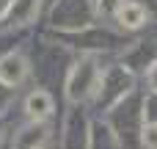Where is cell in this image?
Instances as JSON below:
<instances>
[{"label":"cell","instance_id":"obj_4","mask_svg":"<svg viewBox=\"0 0 157 149\" xmlns=\"http://www.w3.org/2000/svg\"><path fill=\"white\" fill-rule=\"evenodd\" d=\"M144 144H146V149H157V122L144 130Z\"/></svg>","mask_w":157,"mask_h":149},{"label":"cell","instance_id":"obj_3","mask_svg":"<svg viewBox=\"0 0 157 149\" xmlns=\"http://www.w3.org/2000/svg\"><path fill=\"white\" fill-rule=\"evenodd\" d=\"M116 17H119V22L124 28H141L146 22V8L141 3H135V0H124V3H119Z\"/></svg>","mask_w":157,"mask_h":149},{"label":"cell","instance_id":"obj_5","mask_svg":"<svg viewBox=\"0 0 157 149\" xmlns=\"http://www.w3.org/2000/svg\"><path fill=\"white\" fill-rule=\"evenodd\" d=\"M149 83H152V88H157V64L152 66V72H149Z\"/></svg>","mask_w":157,"mask_h":149},{"label":"cell","instance_id":"obj_2","mask_svg":"<svg viewBox=\"0 0 157 149\" xmlns=\"http://www.w3.org/2000/svg\"><path fill=\"white\" fill-rule=\"evenodd\" d=\"M25 111H28V116H30L33 122H44V119L52 113V97H50L44 88H36V91L28 94Z\"/></svg>","mask_w":157,"mask_h":149},{"label":"cell","instance_id":"obj_1","mask_svg":"<svg viewBox=\"0 0 157 149\" xmlns=\"http://www.w3.org/2000/svg\"><path fill=\"white\" fill-rule=\"evenodd\" d=\"M28 75V61L19 55V53H11L6 58H0V83L3 86H19Z\"/></svg>","mask_w":157,"mask_h":149}]
</instances>
